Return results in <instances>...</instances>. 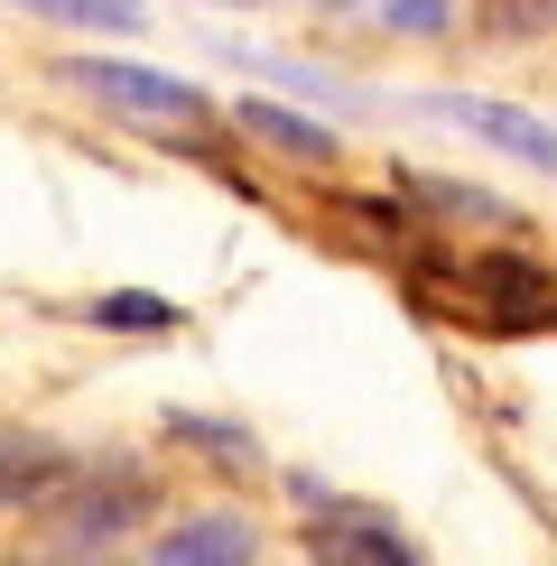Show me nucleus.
Returning <instances> with one entry per match:
<instances>
[{
  "mask_svg": "<svg viewBox=\"0 0 557 566\" xmlns=\"http://www.w3.org/2000/svg\"><path fill=\"white\" fill-rule=\"evenodd\" d=\"M46 521H38V538L19 548V566H130V530H139V511H149V483L139 474H65L56 492H46Z\"/></svg>",
  "mask_w": 557,
  "mask_h": 566,
  "instance_id": "nucleus-1",
  "label": "nucleus"
},
{
  "mask_svg": "<svg viewBox=\"0 0 557 566\" xmlns=\"http://www.w3.org/2000/svg\"><path fill=\"white\" fill-rule=\"evenodd\" d=\"M56 75L75 84V93H93L103 112L139 122V130H196V122H204V93H196V84H177V75H158V65H122V56H65Z\"/></svg>",
  "mask_w": 557,
  "mask_h": 566,
  "instance_id": "nucleus-2",
  "label": "nucleus"
},
{
  "mask_svg": "<svg viewBox=\"0 0 557 566\" xmlns=\"http://www.w3.org/2000/svg\"><path fill=\"white\" fill-rule=\"evenodd\" d=\"M464 279V306H474L483 325H502V335H529V325H557V279L539 261H511V251H483Z\"/></svg>",
  "mask_w": 557,
  "mask_h": 566,
  "instance_id": "nucleus-3",
  "label": "nucleus"
},
{
  "mask_svg": "<svg viewBox=\"0 0 557 566\" xmlns=\"http://www.w3.org/2000/svg\"><path fill=\"white\" fill-rule=\"evenodd\" d=\"M297 492H307V548H316L325 566H418V548L381 521V511H362V502H325L316 483H297Z\"/></svg>",
  "mask_w": 557,
  "mask_h": 566,
  "instance_id": "nucleus-4",
  "label": "nucleus"
},
{
  "mask_svg": "<svg viewBox=\"0 0 557 566\" xmlns=\"http://www.w3.org/2000/svg\"><path fill=\"white\" fill-rule=\"evenodd\" d=\"M437 122H464L474 139H493V149H511V158H529V168H548L557 177V130L539 122V112H521V103H483V93H437Z\"/></svg>",
  "mask_w": 557,
  "mask_h": 566,
  "instance_id": "nucleus-5",
  "label": "nucleus"
},
{
  "mask_svg": "<svg viewBox=\"0 0 557 566\" xmlns=\"http://www.w3.org/2000/svg\"><path fill=\"white\" fill-rule=\"evenodd\" d=\"M251 557H261V530L242 511H196V521H177L139 566H251Z\"/></svg>",
  "mask_w": 557,
  "mask_h": 566,
  "instance_id": "nucleus-6",
  "label": "nucleus"
},
{
  "mask_svg": "<svg viewBox=\"0 0 557 566\" xmlns=\"http://www.w3.org/2000/svg\"><path fill=\"white\" fill-rule=\"evenodd\" d=\"M75 464L56 455L46 437H19V428H0V511H19V502H46Z\"/></svg>",
  "mask_w": 557,
  "mask_h": 566,
  "instance_id": "nucleus-7",
  "label": "nucleus"
},
{
  "mask_svg": "<svg viewBox=\"0 0 557 566\" xmlns=\"http://www.w3.org/2000/svg\"><path fill=\"white\" fill-rule=\"evenodd\" d=\"M242 130L261 139V149H288V158H307V168H335V130H316L307 112H278V103H242Z\"/></svg>",
  "mask_w": 557,
  "mask_h": 566,
  "instance_id": "nucleus-8",
  "label": "nucleus"
},
{
  "mask_svg": "<svg viewBox=\"0 0 557 566\" xmlns=\"http://www.w3.org/2000/svg\"><path fill=\"white\" fill-rule=\"evenodd\" d=\"M93 325H122V335H168L177 306H168V297H139V289H112V297H93Z\"/></svg>",
  "mask_w": 557,
  "mask_h": 566,
  "instance_id": "nucleus-9",
  "label": "nucleus"
},
{
  "mask_svg": "<svg viewBox=\"0 0 557 566\" xmlns=\"http://www.w3.org/2000/svg\"><path fill=\"white\" fill-rule=\"evenodd\" d=\"M483 29H493V38H548L557 29V0H483Z\"/></svg>",
  "mask_w": 557,
  "mask_h": 566,
  "instance_id": "nucleus-10",
  "label": "nucleus"
},
{
  "mask_svg": "<svg viewBox=\"0 0 557 566\" xmlns=\"http://www.w3.org/2000/svg\"><path fill=\"white\" fill-rule=\"evenodd\" d=\"M29 10L75 19V29H130V19H139V0H29Z\"/></svg>",
  "mask_w": 557,
  "mask_h": 566,
  "instance_id": "nucleus-11",
  "label": "nucleus"
},
{
  "mask_svg": "<svg viewBox=\"0 0 557 566\" xmlns=\"http://www.w3.org/2000/svg\"><path fill=\"white\" fill-rule=\"evenodd\" d=\"M177 437H186V446H204V455H223L232 474H251V437H232L223 418H177Z\"/></svg>",
  "mask_w": 557,
  "mask_h": 566,
  "instance_id": "nucleus-12",
  "label": "nucleus"
},
{
  "mask_svg": "<svg viewBox=\"0 0 557 566\" xmlns=\"http://www.w3.org/2000/svg\"><path fill=\"white\" fill-rule=\"evenodd\" d=\"M390 19L400 29H446V0H390Z\"/></svg>",
  "mask_w": 557,
  "mask_h": 566,
  "instance_id": "nucleus-13",
  "label": "nucleus"
}]
</instances>
